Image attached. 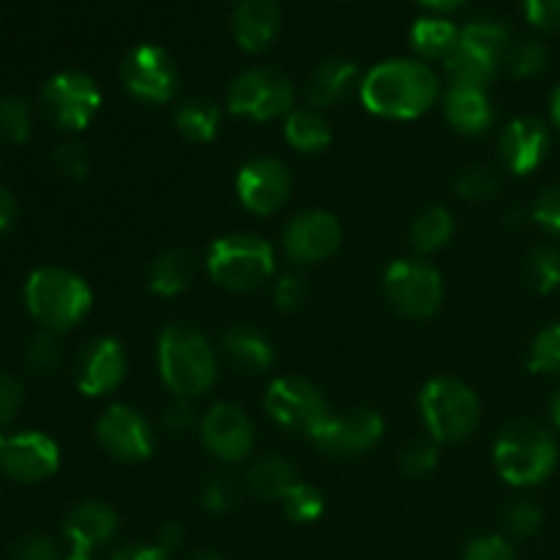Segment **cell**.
I'll list each match as a JSON object with an SVG mask.
<instances>
[{
	"label": "cell",
	"instance_id": "21",
	"mask_svg": "<svg viewBox=\"0 0 560 560\" xmlns=\"http://www.w3.org/2000/svg\"><path fill=\"white\" fill-rule=\"evenodd\" d=\"M118 534V514L98 501H85L69 512L63 523V536L69 539L71 550L91 556L93 550L104 547Z\"/></svg>",
	"mask_w": 560,
	"mask_h": 560
},
{
	"label": "cell",
	"instance_id": "6",
	"mask_svg": "<svg viewBox=\"0 0 560 560\" xmlns=\"http://www.w3.org/2000/svg\"><path fill=\"white\" fill-rule=\"evenodd\" d=\"M208 277L230 293H249L273 277L277 257L266 238L252 233H233L213 241L206 257Z\"/></svg>",
	"mask_w": 560,
	"mask_h": 560
},
{
	"label": "cell",
	"instance_id": "22",
	"mask_svg": "<svg viewBox=\"0 0 560 560\" xmlns=\"http://www.w3.org/2000/svg\"><path fill=\"white\" fill-rule=\"evenodd\" d=\"M282 27L277 0H238L233 11V36L244 52H262Z\"/></svg>",
	"mask_w": 560,
	"mask_h": 560
},
{
	"label": "cell",
	"instance_id": "56",
	"mask_svg": "<svg viewBox=\"0 0 560 560\" xmlns=\"http://www.w3.org/2000/svg\"><path fill=\"white\" fill-rule=\"evenodd\" d=\"M186 560H224V558L217 556V552H195V556H189Z\"/></svg>",
	"mask_w": 560,
	"mask_h": 560
},
{
	"label": "cell",
	"instance_id": "1",
	"mask_svg": "<svg viewBox=\"0 0 560 560\" xmlns=\"http://www.w3.org/2000/svg\"><path fill=\"white\" fill-rule=\"evenodd\" d=\"M361 102L372 115L392 120H413L430 113L441 96V80L424 60H383L359 85Z\"/></svg>",
	"mask_w": 560,
	"mask_h": 560
},
{
	"label": "cell",
	"instance_id": "3",
	"mask_svg": "<svg viewBox=\"0 0 560 560\" xmlns=\"http://www.w3.org/2000/svg\"><path fill=\"white\" fill-rule=\"evenodd\" d=\"M91 304L93 295L88 282L69 268H36L25 282V306L44 331H71L85 320Z\"/></svg>",
	"mask_w": 560,
	"mask_h": 560
},
{
	"label": "cell",
	"instance_id": "49",
	"mask_svg": "<svg viewBox=\"0 0 560 560\" xmlns=\"http://www.w3.org/2000/svg\"><path fill=\"white\" fill-rule=\"evenodd\" d=\"M164 427L170 432H189L195 427V413L189 408V399H178V402L164 410Z\"/></svg>",
	"mask_w": 560,
	"mask_h": 560
},
{
	"label": "cell",
	"instance_id": "23",
	"mask_svg": "<svg viewBox=\"0 0 560 560\" xmlns=\"http://www.w3.org/2000/svg\"><path fill=\"white\" fill-rule=\"evenodd\" d=\"M443 115L448 126L465 137H479L495 124V109L485 88L452 85L443 96Z\"/></svg>",
	"mask_w": 560,
	"mask_h": 560
},
{
	"label": "cell",
	"instance_id": "11",
	"mask_svg": "<svg viewBox=\"0 0 560 560\" xmlns=\"http://www.w3.org/2000/svg\"><path fill=\"white\" fill-rule=\"evenodd\" d=\"M42 107L60 131H82L102 107V91L85 71H60L42 88Z\"/></svg>",
	"mask_w": 560,
	"mask_h": 560
},
{
	"label": "cell",
	"instance_id": "26",
	"mask_svg": "<svg viewBox=\"0 0 560 560\" xmlns=\"http://www.w3.org/2000/svg\"><path fill=\"white\" fill-rule=\"evenodd\" d=\"M195 255L186 249H167L151 262V268H148V288H151V293L170 299V295L184 293V290L195 282Z\"/></svg>",
	"mask_w": 560,
	"mask_h": 560
},
{
	"label": "cell",
	"instance_id": "29",
	"mask_svg": "<svg viewBox=\"0 0 560 560\" xmlns=\"http://www.w3.org/2000/svg\"><path fill=\"white\" fill-rule=\"evenodd\" d=\"M284 140L301 153H320L331 145V126L317 109H293L284 120Z\"/></svg>",
	"mask_w": 560,
	"mask_h": 560
},
{
	"label": "cell",
	"instance_id": "43",
	"mask_svg": "<svg viewBox=\"0 0 560 560\" xmlns=\"http://www.w3.org/2000/svg\"><path fill=\"white\" fill-rule=\"evenodd\" d=\"M534 222L550 235L560 238V186L541 191L534 202Z\"/></svg>",
	"mask_w": 560,
	"mask_h": 560
},
{
	"label": "cell",
	"instance_id": "48",
	"mask_svg": "<svg viewBox=\"0 0 560 560\" xmlns=\"http://www.w3.org/2000/svg\"><path fill=\"white\" fill-rule=\"evenodd\" d=\"M22 383L16 377L0 372V427H5L9 421H14L16 410L22 405Z\"/></svg>",
	"mask_w": 560,
	"mask_h": 560
},
{
	"label": "cell",
	"instance_id": "13",
	"mask_svg": "<svg viewBox=\"0 0 560 560\" xmlns=\"http://www.w3.org/2000/svg\"><path fill=\"white\" fill-rule=\"evenodd\" d=\"M96 438L118 463H142L153 452V427L135 405H109L96 421Z\"/></svg>",
	"mask_w": 560,
	"mask_h": 560
},
{
	"label": "cell",
	"instance_id": "47",
	"mask_svg": "<svg viewBox=\"0 0 560 560\" xmlns=\"http://www.w3.org/2000/svg\"><path fill=\"white\" fill-rule=\"evenodd\" d=\"M11 560H60L58 550L44 536H22L11 550Z\"/></svg>",
	"mask_w": 560,
	"mask_h": 560
},
{
	"label": "cell",
	"instance_id": "46",
	"mask_svg": "<svg viewBox=\"0 0 560 560\" xmlns=\"http://www.w3.org/2000/svg\"><path fill=\"white\" fill-rule=\"evenodd\" d=\"M525 16L539 31H560V0H523Z\"/></svg>",
	"mask_w": 560,
	"mask_h": 560
},
{
	"label": "cell",
	"instance_id": "8",
	"mask_svg": "<svg viewBox=\"0 0 560 560\" xmlns=\"http://www.w3.org/2000/svg\"><path fill=\"white\" fill-rule=\"evenodd\" d=\"M228 107L238 118L273 120L295 109V85L288 74L271 66L246 69L230 82Z\"/></svg>",
	"mask_w": 560,
	"mask_h": 560
},
{
	"label": "cell",
	"instance_id": "28",
	"mask_svg": "<svg viewBox=\"0 0 560 560\" xmlns=\"http://www.w3.org/2000/svg\"><path fill=\"white\" fill-rule=\"evenodd\" d=\"M246 485L260 501H282L284 492L295 485V468L279 454H268L252 465Z\"/></svg>",
	"mask_w": 560,
	"mask_h": 560
},
{
	"label": "cell",
	"instance_id": "30",
	"mask_svg": "<svg viewBox=\"0 0 560 560\" xmlns=\"http://www.w3.org/2000/svg\"><path fill=\"white\" fill-rule=\"evenodd\" d=\"M454 235V217L448 208L430 206L413 219L410 224V244L419 255H435L452 241Z\"/></svg>",
	"mask_w": 560,
	"mask_h": 560
},
{
	"label": "cell",
	"instance_id": "19",
	"mask_svg": "<svg viewBox=\"0 0 560 560\" xmlns=\"http://www.w3.org/2000/svg\"><path fill=\"white\" fill-rule=\"evenodd\" d=\"M129 372L124 345L115 337H96L80 350L74 364V383L85 397L113 394Z\"/></svg>",
	"mask_w": 560,
	"mask_h": 560
},
{
	"label": "cell",
	"instance_id": "18",
	"mask_svg": "<svg viewBox=\"0 0 560 560\" xmlns=\"http://www.w3.org/2000/svg\"><path fill=\"white\" fill-rule=\"evenodd\" d=\"M60 468V448L44 432H16L0 446V470L20 485H36Z\"/></svg>",
	"mask_w": 560,
	"mask_h": 560
},
{
	"label": "cell",
	"instance_id": "39",
	"mask_svg": "<svg viewBox=\"0 0 560 560\" xmlns=\"http://www.w3.org/2000/svg\"><path fill=\"white\" fill-rule=\"evenodd\" d=\"M238 501V485L233 481V476L228 474H217V476H208L206 485L200 490V503L202 509L213 514H222L228 509L235 506Z\"/></svg>",
	"mask_w": 560,
	"mask_h": 560
},
{
	"label": "cell",
	"instance_id": "33",
	"mask_svg": "<svg viewBox=\"0 0 560 560\" xmlns=\"http://www.w3.org/2000/svg\"><path fill=\"white\" fill-rule=\"evenodd\" d=\"M284 514H288L293 523H315L320 520V514L326 512V498L317 487L306 485V481H295L282 498Z\"/></svg>",
	"mask_w": 560,
	"mask_h": 560
},
{
	"label": "cell",
	"instance_id": "32",
	"mask_svg": "<svg viewBox=\"0 0 560 560\" xmlns=\"http://www.w3.org/2000/svg\"><path fill=\"white\" fill-rule=\"evenodd\" d=\"M525 273L536 293H556L560 288V252L552 246H536L525 262Z\"/></svg>",
	"mask_w": 560,
	"mask_h": 560
},
{
	"label": "cell",
	"instance_id": "37",
	"mask_svg": "<svg viewBox=\"0 0 560 560\" xmlns=\"http://www.w3.org/2000/svg\"><path fill=\"white\" fill-rule=\"evenodd\" d=\"M498 186V173L490 167H468L459 173L457 178V195L468 202H487L495 197Z\"/></svg>",
	"mask_w": 560,
	"mask_h": 560
},
{
	"label": "cell",
	"instance_id": "51",
	"mask_svg": "<svg viewBox=\"0 0 560 560\" xmlns=\"http://www.w3.org/2000/svg\"><path fill=\"white\" fill-rule=\"evenodd\" d=\"M16 222V200L5 186H0V235L9 233Z\"/></svg>",
	"mask_w": 560,
	"mask_h": 560
},
{
	"label": "cell",
	"instance_id": "15",
	"mask_svg": "<svg viewBox=\"0 0 560 560\" xmlns=\"http://www.w3.org/2000/svg\"><path fill=\"white\" fill-rule=\"evenodd\" d=\"M342 244V224L328 211H304L295 213L282 233L284 255L295 266H315L337 255Z\"/></svg>",
	"mask_w": 560,
	"mask_h": 560
},
{
	"label": "cell",
	"instance_id": "55",
	"mask_svg": "<svg viewBox=\"0 0 560 560\" xmlns=\"http://www.w3.org/2000/svg\"><path fill=\"white\" fill-rule=\"evenodd\" d=\"M550 416H552V421H556V427L560 430V388H558L556 397H552V402H550Z\"/></svg>",
	"mask_w": 560,
	"mask_h": 560
},
{
	"label": "cell",
	"instance_id": "12",
	"mask_svg": "<svg viewBox=\"0 0 560 560\" xmlns=\"http://www.w3.org/2000/svg\"><path fill=\"white\" fill-rule=\"evenodd\" d=\"M120 82L142 104H167L178 91V66L159 44H137L120 63Z\"/></svg>",
	"mask_w": 560,
	"mask_h": 560
},
{
	"label": "cell",
	"instance_id": "9",
	"mask_svg": "<svg viewBox=\"0 0 560 560\" xmlns=\"http://www.w3.org/2000/svg\"><path fill=\"white\" fill-rule=\"evenodd\" d=\"M386 299L399 315L427 320L435 315L443 304V279L432 262L402 257L386 268L383 277Z\"/></svg>",
	"mask_w": 560,
	"mask_h": 560
},
{
	"label": "cell",
	"instance_id": "31",
	"mask_svg": "<svg viewBox=\"0 0 560 560\" xmlns=\"http://www.w3.org/2000/svg\"><path fill=\"white\" fill-rule=\"evenodd\" d=\"M219 107L208 98H189L175 113V129L191 142H211L219 135Z\"/></svg>",
	"mask_w": 560,
	"mask_h": 560
},
{
	"label": "cell",
	"instance_id": "45",
	"mask_svg": "<svg viewBox=\"0 0 560 560\" xmlns=\"http://www.w3.org/2000/svg\"><path fill=\"white\" fill-rule=\"evenodd\" d=\"M465 560H517V556L503 536H479L465 550Z\"/></svg>",
	"mask_w": 560,
	"mask_h": 560
},
{
	"label": "cell",
	"instance_id": "50",
	"mask_svg": "<svg viewBox=\"0 0 560 560\" xmlns=\"http://www.w3.org/2000/svg\"><path fill=\"white\" fill-rule=\"evenodd\" d=\"M109 560H167V552L159 550L156 545L148 547V545H131L124 547V550L115 552Z\"/></svg>",
	"mask_w": 560,
	"mask_h": 560
},
{
	"label": "cell",
	"instance_id": "41",
	"mask_svg": "<svg viewBox=\"0 0 560 560\" xmlns=\"http://www.w3.org/2000/svg\"><path fill=\"white\" fill-rule=\"evenodd\" d=\"M52 164L63 178H74V180L85 178L88 167H91L85 145H80V142H63V145L55 148Z\"/></svg>",
	"mask_w": 560,
	"mask_h": 560
},
{
	"label": "cell",
	"instance_id": "20",
	"mask_svg": "<svg viewBox=\"0 0 560 560\" xmlns=\"http://www.w3.org/2000/svg\"><path fill=\"white\" fill-rule=\"evenodd\" d=\"M498 148H501V162L509 173L528 175L545 162L547 148H550V131L539 118L523 115V118L506 124Z\"/></svg>",
	"mask_w": 560,
	"mask_h": 560
},
{
	"label": "cell",
	"instance_id": "53",
	"mask_svg": "<svg viewBox=\"0 0 560 560\" xmlns=\"http://www.w3.org/2000/svg\"><path fill=\"white\" fill-rule=\"evenodd\" d=\"M416 3L427 5V9H432V11H452V9H457V5H463L465 0H416Z\"/></svg>",
	"mask_w": 560,
	"mask_h": 560
},
{
	"label": "cell",
	"instance_id": "54",
	"mask_svg": "<svg viewBox=\"0 0 560 560\" xmlns=\"http://www.w3.org/2000/svg\"><path fill=\"white\" fill-rule=\"evenodd\" d=\"M550 118H552V124H556L560 129V82H558V88L552 91V96H550Z\"/></svg>",
	"mask_w": 560,
	"mask_h": 560
},
{
	"label": "cell",
	"instance_id": "58",
	"mask_svg": "<svg viewBox=\"0 0 560 560\" xmlns=\"http://www.w3.org/2000/svg\"><path fill=\"white\" fill-rule=\"evenodd\" d=\"M3 441H5V435H3V427H0V446H3Z\"/></svg>",
	"mask_w": 560,
	"mask_h": 560
},
{
	"label": "cell",
	"instance_id": "17",
	"mask_svg": "<svg viewBox=\"0 0 560 560\" xmlns=\"http://www.w3.org/2000/svg\"><path fill=\"white\" fill-rule=\"evenodd\" d=\"M202 446L222 463H241L255 452V424L244 408L219 402L200 421Z\"/></svg>",
	"mask_w": 560,
	"mask_h": 560
},
{
	"label": "cell",
	"instance_id": "27",
	"mask_svg": "<svg viewBox=\"0 0 560 560\" xmlns=\"http://www.w3.org/2000/svg\"><path fill=\"white\" fill-rule=\"evenodd\" d=\"M459 42V27L443 16H421L410 27V44L424 60H446Z\"/></svg>",
	"mask_w": 560,
	"mask_h": 560
},
{
	"label": "cell",
	"instance_id": "5",
	"mask_svg": "<svg viewBox=\"0 0 560 560\" xmlns=\"http://www.w3.org/2000/svg\"><path fill=\"white\" fill-rule=\"evenodd\" d=\"M512 49V36L509 27L498 20H474L459 27V42L454 52L448 55L446 63L452 85L485 88L495 80L498 69L509 58Z\"/></svg>",
	"mask_w": 560,
	"mask_h": 560
},
{
	"label": "cell",
	"instance_id": "40",
	"mask_svg": "<svg viewBox=\"0 0 560 560\" xmlns=\"http://www.w3.org/2000/svg\"><path fill=\"white\" fill-rule=\"evenodd\" d=\"M503 525H506L509 534L520 536V539L534 536L541 525V509L530 501H514L503 512Z\"/></svg>",
	"mask_w": 560,
	"mask_h": 560
},
{
	"label": "cell",
	"instance_id": "24",
	"mask_svg": "<svg viewBox=\"0 0 560 560\" xmlns=\"http://www.w3.org/2000/svg\"><path fill=\"white\" fill-rule=\"evenodd\" d=\"M222 353L228 355L230 364L244 375H262L273 366L277 353L273 345L260 328L255 326H233L222 337Z\"/></svg>",
	"mask_w": 560,
	"mask_h": 560
},
{
	"label": "cell",
	"instance_id": "14",
	"mask_svg": "<svg viewBox=\"0 0 560 560\" xmlns=\"http://www.w3.org/2000/svg\"><path fill=\"white\" fill-rule=\"evenodd\" d=\"M235 191L246 211L257 213V217H271L288 202L290 191H293V178L282 159L257 156L238 170Z\"/></svg>",
	"mask_w": 560,
	"mask_h": 560
},
{
	"label": "cell",
	"instance_id": "36",
	"mask_svg": "<svg viewBox=\"0 0 560 560\" xmlns=\"http://www.w3.org/2000/svg\"><path fill=\"white\" fill-rule=\"evenodd\" d=\"M25 361L27 366H31V372H36V375H52L60 366V361H63V348H60L58 342V334H36V337L27 342Z\"/></svg>",
	"mask_w": 560,
	"mask_h": 560
},
{
	"label": "cell",
	"instance_id": "7",
	"mask_svg": "<svg viewBox=\"0 0 560 560\" xmlns=\"http://www.w3.org/2000/svg\"><path fill=\"white\" fill-rule=\"evenodd\" d=\"M421 419L435 443L468 441L481 421V402L468 383L435 377L419 394Z\"/></svg>",
	"mask_w": 560,
	"mask_h": 560
},
{
	"label": "cell",
	"instance_id": "34",
	"mask_svg": "<svg viewBox=\"0 0 560 560\" xmlns=\"http://www.w3.org/2000/svg\"><path fill=\"white\" fill-rule=\"evenodd\" d=\"M33 131V115L22 98L16 96H0V135L14 145L31 140Z\"/></svg>",
	"mask_w": 560,
	"mask_h": 560
},
{
	"label": "cell",
	"instance_id": "42",
	"mask_svg": "<svg viewBox=\"0 0 560 560\" xmlns=\"http://www.w3.org/2000/svg\"><path fill=\"white\" fill-rule=\"evenodd\" d=\"M438 468V443L419 441L402 452V470L408 476H427Z\"/></svg>",
	"mask_w": 560,
	"mask_h": 560
},
{
	"label": "cell",
	"instance_id": "38",
	"mask_svg": "<svg viewBox=\"0 0 560 560\" xmlns=\"http://www.w3.org/2000/svg\"><path fill=\"white\" fill-rule=\"evenodd\" d=\"M509 71L520 80H534L547 69V47L539 42H523L509 49Z\"/></svg>",
	"mask_w": 560,
	"mask_h": 560
},
{
	"label": "cell",
	"instance_id": "16",
	"mask_svg": "<svg viewBox=\"0 0 560 560\" xmlns=\"http://www.w3.org/2000/svg\"><path fill=\"white\" fill-rule=\"evenodd\" d=\"M383 432H386L383 416L377 410L359 408L345 416L331 413V419L312 435V443L331 457H359L381 443Z\"/></svg>",
	"mask_w": 560,
	"mask_h": 560
},
{
	"label": "cell",
	"instance_id": "52",
	"mask_svg": "<svg viewBox=\"0 0 560 560\" xmlns=\"http://www.w3.org/2000/svg\"><path fill=\"white\" fill-rule=\"evenodd\" d=\"M180 539H184V530H180L175 523H167L162 530H159L156 547H159V550L167 552V556H170V552H173L175 547L180 545Z\"/></svg>",
	"mask_w": 560,
	"mask_h": 560
},
{
	"label": "cell",
	"instance_id": "10",
	"mask_svg": "<svg viewBox=\"0 0 560 560\" xmlns=\"http://www.w3.org/2000/svg\"><path fill=\"white\" fill-rule=\"evenodd\" d=\"M266 413L282 430L299 432L306 438L315 435L331 419V410H328L320 388L304 377H277L266 392Z\"/></svg>",
	"mask_w": 560,
	"mask_h": 560
},
{
	"label": "cell",
	"instance_id": "4",
	"mask_svg": "<svg viewBox=\"0 0 560 560\" xmlns=\"http://www.w3.org/2000/svg\"><path fill=\"white\" fill-rule=\"evenodd\" d=\"M492 459L506 485L536 487L556 470V438L536 421L517 419L498 432Z\"/></svg>",
	"mask_w": 560,
	"mask_h": 560
},
{
	"label": "cell",
	"instance_id": "57",
	"mask_svg": "<svg viewBox=\"0 0 560 560\" xmlns=\"http://www.w3.org/2000/svg\"><path fill=\"white\" fill-rule=\"evenodd\" d=\"M63 560H91V556H85V552H74V550H71Z\"/></svg>",
	"mask_w": 560,
	"mask_h": 560
},
{
	"label": "cell",
	"instance_id": "25",
	"mask_svg": "<svg viewBox=\"0 0 560 560\" xmlns=\"http://www.w3.org/2000/svg\"><path fill=\"white\" fill-rule=\"evenodd\" d=\"M359 82V66L348 58H328L306 80V98L315 109L334 107L345 102Z\"/></svg>",
	"mask_w": 560,
	"mask_h": 560
},
{
	"label": "cell",
	"instance_id": "44",
	"mask_svg": "<svg viewBox=\"0 0 560 560\" xmlns=\"http://www.w3.org/2000/svg\"><path fill=\"white\" fill-rule=\"evenodd\" d=\"M304 301H306V284L301 277L288 273V277H282L277 284H273V304H277L279 312H299L301 306H304Z\"/></svg>",
	"mask_w": 560,
	"mask_h": 560
},
{
	"label": "cell",
	"instance_id": "2",
	"mask_svg": "<svg viewBox=\"0 0 560 560\" xmlns=\"http://www.w3.org/2000/svg\"><path fill=\"white\" fill-rule=\"evenodd\" d=\"M159 375L178 399H195L217 383V353L200 328L170 323L159 334Z\"/></svg>",
	"mask_w": 560,
	"mask_h": 560
},
{
	"label": "cell",
	"instance_id": "35",
	"mask_svg": "<svg viewBox=\"0 0 560 560\" xmlns=\"http://www.w3.org/2000/svg\"><path fill=\"white\" fill-rule=\"evenodd\" d=\"M528 370L536 375H560V323L536 334L530 345Z\"/></svg>",
	"mask_w": 560,
	"mask_h": 560
}]
</instances>
